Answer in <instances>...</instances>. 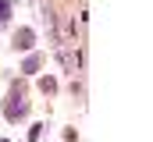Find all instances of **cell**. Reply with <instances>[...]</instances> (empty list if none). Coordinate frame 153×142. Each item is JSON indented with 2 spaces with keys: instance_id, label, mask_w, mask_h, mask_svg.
Instances as JSON below:
<instances>
[{
  "instance_id": "obj_2",
  "label": "cell",
  "mask_w": 153,
  "mask_h": 142,
  "mask_svg": "<svg viewBox=\"0 0 153 142\" xmlns=\"http://www.w3.org/2000/svg\"><path fill=\"white\" fill-rule=\"evenodd\" d=\"M32 39H36L32 29H18V36H14V43H11V46H14V50H32Z\"/></svg>"
},
{
  "instance_id": "obj_3",
  "label": "cell",
  "mask_w": 153,
  "mask_h": 142,
  "mask_svg": "<svg viewBox=\"0 0 153 142\" xmlns=\"http://www.w3.org/2000/svg\"><path fill=\"white\" fill-rule=\"evenodd\" d=\"M11 11H14V0H0V29H7V21H11Z\"/></svg>"
},
{
  "instance_id": "obj_5",
  "label": "cell",
  "mask_w": 153,
  "mask_h": 142,
  "mask_svg": "<svg viewBox=\"0 0 153 142\" xmlns=\"http://www.w3.org/2000/svg\"><path fill=\"white\" fill-rule=\"evenodd\" d=\"M39 135H43V124H32V132H29V142H39Z\"/></svg>"
},
{
  "instance_id": "obj_4",
  "label": "cell",
  "mask_w": 153,
  "mask_h": 142,
  "mask_svg": "<svg viewBox=\"0 0 153 142\" xmlns=\"http://www.w3.org/2000/svg\"><path fill=\"white\" fill-rule=\"evenodd\" d=\"M39 71V53H32V57H25V75H36Z\"/></svg>"
},
{
  "instance_id": "obj_1",
  "label": "cell",
  "mask_w": 153,
  "mask_h": 142,
  "mask_svg": "<svg viewBox=\"0 0 153 142\" xmlns=\"http://www.w3.org/2000/svg\"><path fill=\"white\" fill-rule=\"evenodd\" d=\"M25 114H29L25 96H22V92H14V96H11V103H7V121H18V117H25Z\"/></svg>"
}]
</instances>
